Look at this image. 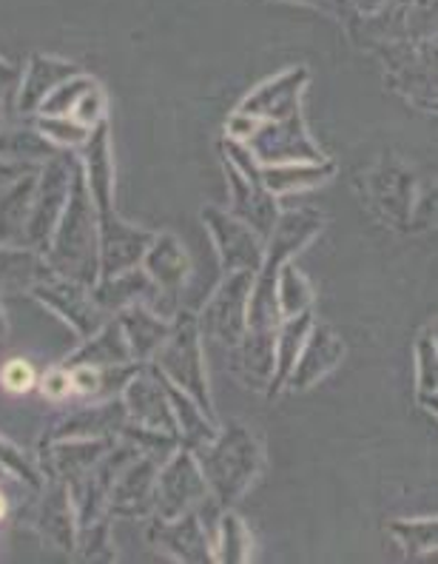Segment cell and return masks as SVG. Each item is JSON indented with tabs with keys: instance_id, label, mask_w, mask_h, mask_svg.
Here are the masks:
<instances>
[{
	"instance_id": "6da1fadb",
	"label": "cell",
	"mask_w": 438,
	"mask_h": 564,
	"mask_svg": "<svg viewBox=\"0 0 438 564\" xmlns=\"http://www.w3.org/2000/svg\"><path fill=\"white\" fill-rule=\"evenodd\" d=\"M206 479L222 505H233L262 470V445L245 425H231L199 454Z\"/></svg>"
},
{
	"instance_id": "7a4b0ae2",
	"label": "cell",
	"mask_w": 438,
	"mask_h": 564,
	"mask_svg": "<svg viewBox=\"0 0 438 564\" xmlns=\"http://www.w3.org/2000/svg\"><path fill=\"white\" fill-rule=\"evenodd\" d=\"M251 154L262 165H280V163H325L310 138L305 134L299 115H291L285 120H262L256 134L248 140Z\"/></svg>"
},
{
	"instance_id": "3957f363",
	"label": "cell",
	"mask_w": 438,
	"mask_h": 564,
	"mask_svg": "<svg viewBox=\"0 0 438 564\" xmlns=\"http://www.w3.org/2000/svg\"><path fill=\"white\" fill-rule=\"evenodd\" d=\"M251 289H254V274L251 271H233L226 285L217 291L208 303L202 323L208 334L226 345H240L248 330V303H251Z\"/></svg>"
},
{
	"instance_id": "277c9868",
	"label": "cell",
	"mask_w": 438,
	"mask_h": 564,
	"mask_svg": "<svg viewBox=\"0 0 438 564\" xmlns=\"http://www.w3.org/2000/svg\"><path fill=\"white\" fill-rule=\"evenodd\" d=\"M206 220L211 226L208 231L217 240L222 269L228 274H233V271H251V274H256L262 269L265 251L260 246V231H254L248 223L228 217L222 212H206Z\"/></svg>"
},
{
	"instance_id": "5b68a950",
	"label": "cell",
	"mask_w": 438,
	"mask_h": 564,
	"mask_svg": "<svg viewBox=\"0 0 438 564\" xmlns=\"http://www.w3.org/2000/svg\"><path fill=\"white\" fill-rule=\"evenodd\" d=\"M342 357L344 345L342 339L336 337L333 328H328V325H314L308 343L302 348L299 359H296L294 371H291L285 386L294 388V391H305V388H310L314 382H319L325 373L333 371L336 365L342 362Z\"/></svg>"
},
{
	"instance_id": "8992f818",
	"label": "cell",
	"mask_w": 438,
	"mask_h": 564,
	"mask_svg": "<svg viewBox=\"0 0 438 564\" xmlns=\"http://www.w3.org/2000/svg\"><path fill=\"white\" fill-rule=\"evenodd\" d=\"M231 174V194H233V212L240 217L242 223L260 231V235H267V231H274L276 220H280V214H276L274 200H271V192L265 188L262 177H251L242 169L233 165Z\"/></svg>"
},
{
	"instance_id": "52a82bcc",
	"label": "cell",
	"mask_w": 438,
	"mask_h": 564,
	"mask_svg": "<svg viewBox=\"0 0 438 564\" xmlns=\"http://www.w3.org/2000/svg\"><path fill=\"white\" fill-rule=\"evenodd\" d=\"M163 368L177 379L185 391L191 393L202 411L211 413V400H208L206 391V371H202V357H199V345L194 328L183 330V334L174 339L168 354H163Z\"/></svg>"
},
{
	"instance_id": "ba28073f",
	"label": "cell",
	"mask_w": 438,
	"mask_h": 564,
	"mask_svg": "<svg viewBox=\"0 0 438 564\" xmlns=\"http://www.w3.org/2000/svg\"><path fill=\"white\" fill-rule=\"evenodd\" d=\"M305 80V72H291L285 77H276V80L265 83L260 91L248 97L240 111L245 115H254L260 120H285L291 115H299V86Z\"/></svg>"
},
{
	"instance_id": "9c48e42d",
	"label": "cell",
	"mask_w": 438,
	"mask_h": 564,
	"mask_svg": "<svg viewBox=\"0 0 438 564\" xmlns=\"http://www.w3.org/2000/svg\"><path fill=\"white\" fill-rule=\"evenodd\" d=\"M240 373L254 388H267L276 373V328H248L240 339Z\"/></svg>"
},
{
	"instance_id": "30bf717a",
	"label": "cell",
	"mask_w": 438,
	"mask_h": 564,
	"mask_svg": "<svg viewBox=\"0 0 438 564\" xmlns=\"http://www.w3.org/2000/svg\"><path fill=\"white\" fill-rule=\"evenodd\" d=\"M336 165L333 163H280V165H265L262 169V183L271 194H291L299 188H310L333 177Z\"/></svg>"
},
{
	"instance_id": "8fae6325",
	"label": "cell",
	"mask_w": 438,
	"mask_h": 564,
	"mask_svg": "<svg viewBox=\"0 0 438 564\" xmlns=\"http://www.w3.org/2000/svg\"><path fill=\"white\" fill-rule=\"evenodd\" d=\"M310 330H314V319H310V311L299 314V317L285 319L280 330H276V373L271 379L267 388H282L288 382L291 371H294L296 359H299L302 348L308 343Z\"/></svg>"
},
{
	"instance_id": "7c38bea8",
	"label": "cell",
	"mask_w": 438,
	"mask_h": 564,
	"mask_svg": "<svg viewBox=\"0 0 438 564\" xmlns=\"http://www.w3.org/2000/svg\"><path fill=\"white\" fill-rule=\"evenodd\" d=\"M370 188L376 194V208H387V217H407L410 212V197H413V183L410 177L398 169V165H384L370 177Z\"/></svg>"
},
{
	"instance_id": "4fadbf2b",
	"label": "cell",
	"mask_w": 438,
	"mask_h": 564,
	"mask_svg": "<svg viewBox=\"0 0 438 564\" xmlns=\"http://www.w3.org/2000/svg\"><path fill=\"white\" fill-rule=\"evenodd\" d=\"M199 494H202V476L197 474L194 462L183 454L174 462L172 468H168V474L163 476V496L168 502H174L172 517L183 510V505L188 502V499H194V496Z\"/></svg>"
},
{
	"instance_id": "5bb4252c",
	"label": "cell",
	"mask_w": 438,
	"mask_h": 564,
	"mask_svg": "<svg viewBox=\"0 0 438 564\" xmlns=\"http://www.w3.org/2000/svg\"><path fill=\"white\" fill-rule=\"evenodd\" d=\"M276 296H280L282 319L299 317V314L310 311V303H314V291H310L308 280L291 262L282 265L280 282H276Z\"/></svg>"
},
{
	"instance_id": "9a60e30c",
	"label": "cell",
	"mask_w": 438,
	"mask_h": 564,
	"mask_svg": "<svg viewBox=\"0 0 438 564\" xmlns=\"http://www.w3.org/2000/svg\"><path fill=\"white\" fill-rule=\"evenodd\" d=\"M393 533L404 544V551L418 553L438 551V519H421V522H393Z\"/></svg>"
},
{
	"instance_id": "2e32d148",
	"label": "cell",
	"mask_w": 438,
	"mask_h": 564,
	"mask_svg": "<svg viewBox=\"0 0 438 564\" xmlns=\"http://www.w3.org/2000/svg\"><path fill=\"white\" fill-rule=\"evenodd\" d=\"M222 562H248L251 558V533L240 517L228 513L222 519V542H219Z\"/></svg>"
},
{
	"instance_id": "e0dca14e",
	"label": "cell",
	"mask_w": 438,
	"mask_h": 564,
	"mask_svg": "<svg viewBox=\"0 0 438 564\" xmlns=\"http://www.w3.org/2000/svg\"><path fill=\"white\" fill-rule=\"evenodd\" d=\"M416 359H418V388L421 393L438 391V345L430 334H421L416 345Z\"/></svg>"
},
{
	"instance_id": "ac0fdd59",
	"label": "cell",
	"mask_w": 438,
	"mask_h": 564,
	"mask_svg": "<svg viewBox=\"0 0 438 564\" xmlns=\"http://www.w3.org/2000/svg\"><path fill=\"white\" fill-rule=\"evenodd\" d=\"M410 226L418 228V231L438 226V186L427 188V192L421 194V200H418L416 208H413Z\"/></svg>"
},
{
	"instance_id": "d6986e66",
	"label": "cell",
	"mask_w": 438,
	"mask_h": 564,
	"mask_svg": "<svg viewBox=\"0 0 438 564\" xmlns=\"http://www.w3.org/2000/svg\"><path fill=\"white\" fill-rule=\"evenodd\" d=\"M32 382H35V371H32V365L23 362V359H14V362H9L7 368H3V386H7L9 391L21 393L26 391V388H32Z\"/></svg>"
},
{
	"instance_id": "ffe728a7",
	"label": "cell",
	"mask_w": 438,
	"mask_h": 564,
	"mask_svg": "<svg viewBox=\"0 0 438 564\" xmlns=\"http://www.w3.org/2000/svg\"><path fill=\"white\" fill-rule=\"evenodd\" d=\"M69 377H63V373H48L46 382H43V391H46V397H63V393L69 391Z\"/></svg>"
},
{
	"instance_id": "44dd1931",
	"label": "cell",
	"mask_w": 438,
	"mask_h": 564,
	"mask_svg": "<svg viewBox=\"0 0 438 564\" xmlns=\"http://www.w3.org/2000/svg\"><path fill=\"white\" fill-rule=\"evenodd\" d=\"M72 386L77 388V391L89 393L97 388V371H89V368H83V371L75 373V379H72Z\"/></svg>"
},
{
	"instance_id": "7402d4cb",
	"label": "cell",
	"mask_w": 438,
	"mask_h": 564,
	"mask_svg": "<svg viewBox=\"0 0 438 564\" xmlns=\"http://www.w3.org/2000/svg\"><path fill=\"white\" fill-rule=\"evenodd\" d=\"M427 334H430V337L436 339V345H438V323L430 325V328H427Z\"/></svg>"
},
{
	"instance_id": "603a6c76",
	"label": "cell",
	"mask_w": 438,
	"mask_h": 564,
	"mask_svg": "<svg viewBox=\"0 0 438 564\" xmlns=\"http://www.w3.org/2000/svg\"><path fill=\"white\" fill-rule=\"evenodd\" d=\"M425 405H427V408H432V411L438 413V400H425Z\"/></svg>"
},
{
	"instance_id": "cb8c5ba5",
	"label": "cell",
	"mask_w": 438,
	"mask_h": 564,
	"mask_svg": "<svg viewBox=\"0 0 438 564\" xmlns=\"http://www.w3.org/2000/svg\"><path fill=\"white\" fill-rule=\"evenodd\" d=\"M0 517H3V499H0Z\"/></svg>"
}]
</instances>
